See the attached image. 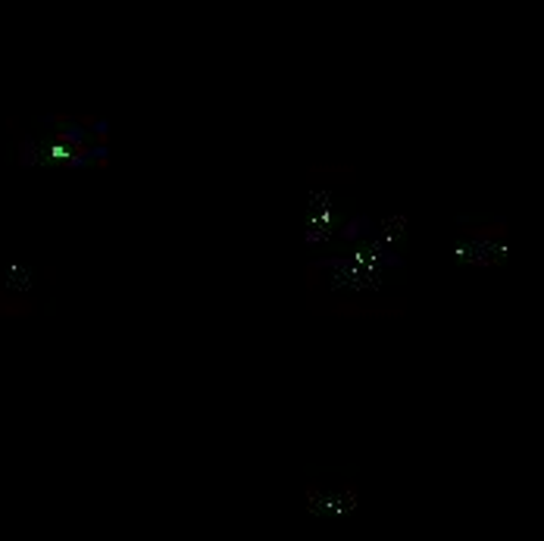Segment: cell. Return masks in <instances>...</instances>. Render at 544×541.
<instances>
[{"label":"cell","mask_w":544,"mask_h":541,"mask_svg":"<svg viewBox=\"0 0 544 541\" xmlns=\"http://www.w3.org/2000/svg\"><path fill=\"white\" fill-rule=\"evenodd\" d=\"M360 482L357 479H307L301 485V504L310 516L320 519H338L348 516L360 507Z\"/></svg>","instance_id":"obj_1"},{"label":"cell","mask_w":544,"mask_h":541,"mask_svg":"<svg viewBox=\"0 0 544 541\" xmlns=\"http://www.w3.org/2000/svg\"><path fill=\"white\" fill-rule=\"evenodd\" d=\"M307 307L320 316H331V320H398L407 313L404 300H366L363 294L344 298L341 291L307 298Z\"/></svg>","instance_id":"obj_2"},{"label":"cell","mask_w":544,"mask_h":541,"mask_svg":"<svg viewBox=\"0 0 544 541\" xmlns=\"http://www.w3.org/2000/svg\"><path fill=\"white\" fill-rule=\"evenodd\" d=\"M310 182L316 185H326V188H335V185H354L360 170L354 163H310L303 170Z\"/></svg>","instance_id":"obj_3"},{"label":"cell","mask_w":544,"mask_h":541,"mask_svg":"<svg viewBox=\"0 0 544 541\" xmlns=\"http://www.w3.org/2000/svg\"><path fill=\"white\" fill-rule=\"evenodd\" d=\"M38 307H35L32 298H23V294H0V320H25L32 316Z\"/></svg>","instance_id":"obj_4"}]
</instances>
